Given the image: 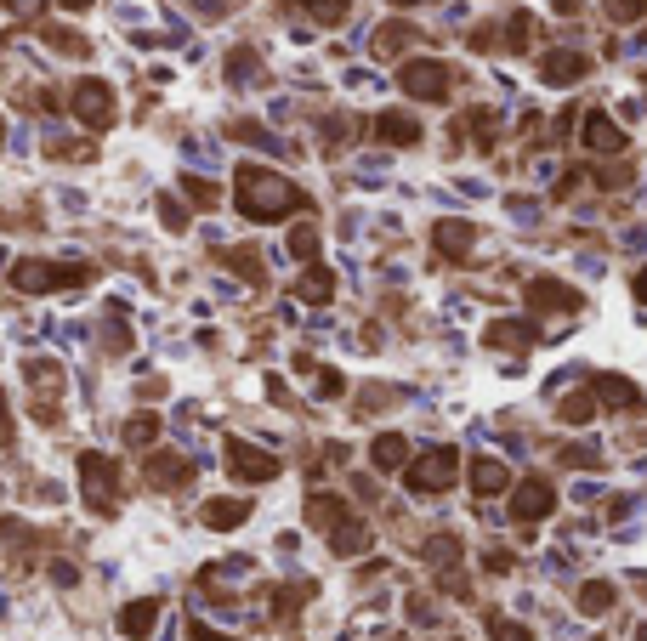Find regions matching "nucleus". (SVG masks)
Listing matches in <instances>:
<instances>
[{
    "label": "nucleus",
    "mask_w": 647,
    "mask_h": 641,
    "mask_svg": "<svg viewBox=\"0 0 647 641\" xmlns=\"http://www.w3.org/2000/svg\"><path fill=\"white\" fill-rule=\"evenodd\" d=\"M233 193H239V210H245L250 222H284V216L307 210V193H301L290 176L267 171V165H239Z\"/></svg>",
    "instance_id": "obj_1"
},
{
    "label": "nucleus",
    "mask_w": 647,
    "mask_h": 641,
    "mask_svg": "<svg viewBox=\"0 0 647 641\" xmlns=\"http://www.w3.org/2000/svg\"><path fill=\"white\" fill-rule=\"evenodd\" d=\"M91 267L86 261H18L12 267V290L23 295H57V290H80V284H91Z\"/></svg>",
    "instance_id": "obj_2"
},
{
    "label": "nucleus",
    "mask_w": 647,
    "mask_h": 641,
    "mask_svg": "<svg viewBox=\"0 0 647 641\" xmlns=\"http://www.w3.org/2000/svg\"><path fill=\"white\" fill-rule=\"evenodd\" d=\"M80 488H86V505L97 517L120 511V466L108 454H80Z\"/></svg>",
    "instance_id": "obj_3"
},
{
    "label": "nucleus",
    "mask_w": 647,
    "mask_h": 641,
    "mask_svg": "<svg viewBox=\"0 0 647 641\" xmlns=\"http://www.w3.org/2000/svg\"><path fill=\"white\" fill-rule=\"evenodd\" d=\"M398 86L415 97V103H443L449 91H455V69L438 63V57H409L398 69Z\"/></svg>",
    "instance_id": "obj_4"
},
{
    "label": "nucleus",
    "mask_w": 647,
    "mask_h": 641,
    "mask_svg": "<svg viewBox=\"0 0 647 641\" xmlns=\"http://www.w3.org/2000/svg\"><path fill=\"white\" fill-rule=\"evenodd\" d=\"M455 477H460V454L455 449H426V454H415V460L403 466L409 494H443Z\"/></svg>",
    "instance_id": "obj_5"
},
{
    "label": "nucleus",
    "mask_w": 647,
    "mask_h": 641,
    "mask_svg": "<svg viewBox=\"0 0 647 641\" xmlns=\"http://www.w3.org/2000/svg\"><path fill=\"white\" fill-rule=\"evenodd\" d=\"M69 114L86 131H108L114 125V86L108 80H80V86L69 91Z\"/></svg>",
    "instance_id": "obj_6"
},
{
    "label": "nucleus",
    "mask_w": 647,
    "mask_h": 641,
    "mask_svg": "<svg viewBox=\"0 0 647 641\" xmlns=\"http://www.w3.org/2000/svg\"><path fill=\"white\" fill-rule=\"evenodd\" d=\"M228 471L239 477V483H273L279 477V460L267 449H256V443H245V437H228Z\"/></svg>",
    "instance_id": "obj_7"
},
{
    "label": "nucleus",
    "mask_w": 647,
    "mask_h": 641,
    "mask_svg": "<svg viewBox=\"0 0 647 641\" xmlns=\"http://www.w3.org/2000/svg\"><path fill=\"white\" fill-rule=\"evenodd\" d=\"M557 511V488L545 483V477H523V483L511 488V517L517 522H545Z\"/></svg>",
    "instance_id": "obj_8"
},
{
    "label": "nucleus",
    "mask_w": 647,
    "mask_h": 641,
    "mask_svg": "<svg viewBox=\"0 0 647 641\" xmlns=\"http://www.w3.org/2000/svg\"><path fill=\"white\" fill-rule=\"evenodd\" d=\"M591 74V57L574 52V46H551V52L540 57V80L545 86H579Z\"/></svg>",
    "instance_id": "obj_9"
},
{
    "label": "nucleus",
    "mask_w": 647,
    "mask_h": 641,
    "mask_svg": "<svg viewBox=\"0 0 647 641\" xmlns=\"http://www.w3.org/2000/svg\"><path fill=\"white\" fill-rule=\"evenodd\" d=\"M528 312H579V290H568L562 278H534L523 290Z\"/></svg>",
    "instance_id": "obj_10"
},
{
    "label": "nucleus",
    "mask_w": 647,
    "mask_h": 641,
    "mask_svg": "<svg viewBox=\"0 0 647 641\" xmlns=\"http://www.w3.org/2000/svg\"><path fill=\"white\" fill-rule=\"evenodd\" d=\"M193 477V460L188 454H171V449H154L148 454V483L154 488H182Z\"/></svg>",
    "instance_id": "obj_11"
},
{
    "label": "nucleus",
    "mask_w": 647,
    "mask_h": 641,
    "mask_svg": "<svg viewBox=\"0 0 647 641\" xmlns=\"http://www.w3.org/2000/svg\"><path fill=\"white\" fill-rule=\"evenodd\" d=\"M585 148H591V154H625L630 142H625V131H619L602 108H591V114H585Z\"/></svg>",
    "instance_id": "obj_12"
},
{
    "label": "nucleus",
    "mask_w": 647,
    "mask_h": 641,
    "mask_svg": "<svg viewBox=\"0 0 647 641\" xmlns=\"http://www.w3.org/2000/svg\"><path fill=\"white\" fill-rule=\"evenodd\" d=\"M432 244H438L449 261H466L477 244V227L472 222H432Z\"/></svg>",
    "instance_id": "obj_13"
},
{
    "label": "nucleus",
    "mask_w": 647,
    "mask_h": 641,
    "mask_svg": "<svg viewBox=\"0 0 647 641\" xmlns=\"http://www.w3.org/2000/svg\"><path fill=\"white\" fill-rule=\"evenodd\" d=\"M159 607H165L159 596H137V602H125V607H120V636L142 641V636L159 624Z\"/></svg>",
    "instance_id": "obj_14"
},
{
    "label": "nucleus",
    "mask_w": 647,
    "mask_h": 641,
    "mask_svg": "<svg viewBox=\"0 0 647 641\" xmlns=\"http://www.w3.org/2000/svg\"><path fill=\"white\" fill-rule=\"evenodd\" d=\"M591 398H596V403H608V409H642V392H636L625 375H596Z\"/></svg>",
    "instance_id": "obj_15"
},
{
    "label": "nucleus",
    "mask_w": 647,
    "mask_h": 641,
    "mask_svg": "<svg viewBox=\"0 0 647 641\" xmlns=\"http://www.w3.org/2000/svg\"><path fill=\"white\" fill-rule=\"evenodd\" d=\"M483 341H489V347H517V352H528V347H534V324H523V318H494L489 330H483Z\"/></svg>",
    "instance_id": "obj_16"
},
{
    "label": "nucleus",
    "mask_w": 647,
    "mask_h": 641,
    "mask_svg": "<svg viewBox=\"0 0 647 641\" xmlns=\"http://www.w3.org/2000/svg\"><path fill=\"white\" fill-rule=\"evenodd\" d=\"M369 466L375 471H403L409 466V443H403L398 432H381L375 443H369Z\"/></svg>",
    "instance_id": "obj_17"
},
{
    "label": "nucleus",
    "mask_w": 647,
    "mask_h": 641,
    "mask_svg": "<svg viewBox=\"0 0 647 641\" xmlns=\"http://www.w3.org/2000/svg\"><path fill=\"white\" fill-rule=\"evenodd\" d=\"M347 517H352V511H347V500H341V494H313V500H307V522H313V528H324V534H335Z\"/></svg>",
    "instance_id": "obj_18"
},
{
    "label": "nucleus",
    "mask_w": 647,
    "mask_h": 641,
    "mask_svg": "<svg viewBox=\"0 0 647 641\" xmlns=\"http://www.w3.org/2000/svg\"><path fill=\"white\" fill-rule=\"evenodd\" d=\"M335 295V273L330 267H307V273L296 278V301H307V307H324Z\"/></svg>",
    "instance_id": "obj_19"
},
{
    "label": "nucleus",
    "mask_w": 647,
    "mask_h": 641,
    "mask_svg": "<svg viewBox=\"0 0 647 641\" xmlns=\"http://www.w3.org/2000/svg\"><path fill=\"white\" fill-rule=\"evenodd\" d=\"M205 528H216V534H228V528H239V522L250 517V500H205Z\"/></svg>",
    "instance_id": "obj_20"
},
{
    "label": "nucleus",
    "mask_w": 647,
    "mask_h": 641,
    "mask_svg": "<svg viewBox=\"0 0 647 641\" xmlns=\"http://www.w3.org/2000/svg\"><path fill=\"white\" fill-rule=\"evenodd\" d=\"M375 137L392 142V148H415V142H420V120H409V114H381V120H375Z\"/></svg>",
    "instance_id": "obj_21"
},
{
    "label": "nucleus",
    "mask_w": 647,
    "mask_h": 641,
    "mask_svg": "<svg viewBox=\"0 0 647 641\" xmlns=\"http://www.w3.org/2000/svg\"><path fill=\"white\" fill-rule=\"evenodd\" d=\"M330 551H335V556H364V551H369V522L347 517V522L330 534Z\"/></svg>",
    "instance_id": "obj_22"
},
{
    "label": "nucleus",
    "mask_w": 647,
    "mask_h": 641,
    "mask_svg": "<svg viewBox=\"0 0 647 641\" xmlns=\"http://www.w3.org/2000/svg\"><path fill=\"white\" fill-rule=\"evenodd\" d=\"M511 471L500 460H472V494H506Z\"/></svg>",
    "instance_id": "obj_23"
},
{
    "label": "nucleus",
    "mask_w": 647,
    "mask_h": 641,
    "mask_svg": "<svg viewBox=\"0 0 647 641\" xmlns=\"http://www.w3.org/2000/svg\"><path fill=\"white\" fill-rule=\"evenodd\" d=\"M415 40H420V29H415V23H386L381 35H375V52H381L386 63H392V57H398L403 46H415Z\"/></svg>",
    "instance_id": "obj_24"
},
{
    "label": "nucleus",
    "mask_w": 647,
    "mask_h": 641,
    "mask_svg": "<svg viewBox=\"0 0 647 641\" xmlns=\"http://www.w3.org/2000/svg\"><path fill=\"white\" fill-rule=\"evenodd\" d=\"M574 607H579V613H591V619H596V613H608V607H613V585H608V579H591V585H579Z\"/></svg>",
    "instance_id": "obj_25"
},
{
    "label": "nucleus",
    "mask_w": 647,
    "mask_h": 641,
    "mask_svg": "<svg viewBox=\"0 0 647 641\" xmlns=\"http://www.w3.org/2000/svg\"><path fill=\"white\" fill-rule=\"evenodd\" d=\"M154 437H159V415L142 409V415L125 420V443H131V449H154Z\"/></svg>",
    "instance_id": "obj_26"
},
{
    "label": "nucleus",
    "mask_w": 647,
    "mask_h": 641,
    "mask_svg": "<svg viewBox=\"0 0 647 641\" xmlns=\"http://www.w3.org/2000/svg\"><path fill=\"white\" fill-rule=\"evenodd\" d=\"M222 261H228L239 278H250V284H267V267H262V256H256V250H222Z\"/></svg>",
    "instance_id": "obj_27"
},
{
    "label": "nucleus",
    "mask_w": 647,
    "mask_h": 641,
    "mask_svg": "<svg viewBox=\"0 0 647 641\" xmlns=\"http://www.w3.org/2000/svg\"><path fill=\"white\" fill-rule=\"evenodd\" d=\"M557 415L568 420V426H585V420L596 415V398H591V392H568V398L557 403Z\"/></svg>",
    "instance_id": "obj_28"
},
{
    "label": "nucleus",
    "mask_w": 647,
    "mask_h": 641,
    "mask_svg": "<svg viewBox=\"0 0 647 641\" xmlns=\"http://www.w3.org/2000/svg\"><path fill=\"white\" fill-rule=\"evenodd\" d=\"M466 131H472V137H477V148L489 154V148H494V131H500V120H494L489 108H477V114H466Z\"/></svg>",
    "instance_id": "obj_29"
},
{
    "label": "nucleus",
    "mask_w": 647,
    "mask_h": 641,
    "mask_svg": "<svg viewBox=\"0 0 647 641\" xmlns=\"http://www.w3.org/2000/svg\"><path fill=\"white\" fill-rule=\"evenodd\" d=\"M296 6L307 12V18H318V23H341L352 0H296Z\"/></svg>",
    "instance_id": "obj_30"
},
{
    "label": "nucleus",
    "mask_w": 647,
    "mask_h": 641,
    "mask_svg": "<svg viewBox=\"0 0 647 641\" xmlns=\"http://www.w3.org/2000/svg\"><path fill=\"white\" fill-rule=\"evenodd\" d=\"M313 596V585H279V596H273V613L279 619H290V613H301V602Z\"/></svg>",
    "instance_id": "obj_31"
},
{
    "label": "nucleus",
    "mask_w": 647,
    "mask_h": 641,
    "mask_svg": "<svg viewBox=\"0 0 647 641\" xmlns=\"http://www.w3.org/2000/svg\"><path fill=\"white\" fill-rule=\"evenodd\" d=\"M182 188L193 193V205H199V210H216V205H222V188H216V182H205V176H182Z\"/></svg>",
    "instance_id": "obj_32"
},
{
    "label": "nucleus",
    "mask_w": 647,
    "mask_h": 641,
    "mask_svg": "<svg viewBox=\"0 0 647 641\" xmlns=\"http://www.w3.org/2000/svg\"><path fill=\"white\" fill-rule=\"evenodd\" d=\"M506 46L511 52H528V46H534V18H528V12H517V18L506 23Z\"/></svg>",
    "instance_id": "obj_33"
},
{
    "label": "nucleus",
    "mask_w": 647,
    "mask_h": 641,
    "mask_svg": "<svg viewBox=\"0 0 647 641\" xmlns=\"http://www.w3.org/2000/svg\"><path fill=\"white\" fill-rule=\"evenodd\" d=\"M46 46H52V52H69V57H86V52H91V46L74 35V29H46Z\"/></svg>",
    "instance_id": "obj_34"
},
{
    "label": "nucleus",
    "mask_w": 647,
    "mask_h": 641,
    "mask_svg": "<svg viewBox=\"0 0 647 641\" xmlns=\"http://www.w3.org/2000/svg\"><path fill=\"white\" fill-rule=\"evenodd\" d=\"M29 381H35L40 392H57V386H63V369H57L52 358H35V364H29Z\"/></svg>",
    "instance_id": "obj_35"
},
{
    "label": "nucleus",
    "mask_w": 647,
    "mask_h": 641,
    "mask_svg": "<svg viewBox=\"0 0 647 641\" xmlns=\"http://www.w3.org/2000/svg\"><path fill=\"white\" fill-rule=\"evenodd\" d=\"M290 256H296V261H313V256H318V233H313L307 222L290 233Z\"/></svg>",
    "instance_id": "obj_36"
},
{
    "label": "nucleus",
    "mask_w": 647,
    "mask_h": 641,
    "mask_svg": "<svg viewBox=\"0 0 647 641\" xmlns=\"http://www.w3.org/2000/svg\"><path fill=\"white\" fill-rule=\"evenodd\" d=\"M608 18H613V23H636V18H647V0H608Z\"/></svg>",
    "instance_id": "obj_37"
},
{
    "label": "nucleus",
    "mask_w": 647,
    "mask_h": 641,
    "mask_svg": "<svg viewBox=\"0 0 647 641\" xmlns=\"http://www.w3.org/2000/svg\"><path fill=\"white\" fill-rule=\"evenodd\" d=\"M489 636H494V641H534L517 619H489Z\"/></svg>",
    "instance_id": "obj_38"
},
{
    "label": "nucleus",
    "mask_w": 647,
    "mask_h": 641,
    "mask_svg": "<svg viewBox=\"0 0 647 641\" xmlns=\"http://www.w3.org/2000/svg\"><path fill=\"white\" fill-rule=\"evenodd\" d=\"M159 222L171 227V233H182V227H188V210L176 205V199H159Z\"/></svg>",
    "instance_id": "obj_39"
},
{
    "label": "nucleus",
    "mask_w": 647,
    "mask_h": 641,
    "mask_svg": "<svg viewBox=\"0 0 647 641\" xmlns=\"http://www.w3.org/2000/svg\"><path fill=\"white\" fill-rule=\"evenodd\" d=\"M103 341H108V352H131V330H125L120 318H108V335H103Z\"/></svg>",
    "instance_id": "obj_40"
},
{
    "label": "nucleus",
    "mask_w": 647,
    "mask_h": 641,
    "mask_svg": "<svg viewBox=\"0 0 647 641\" xmlns=\"http://www.w3.org/2000/svg\"><path fill=\"white\" fill-rule=\"evenodd\" d=\"M562 466H579V471H596L602 460H596V449H562Z\"/></svg>",
    "instance_id": "obj_41"
},
{
    "label": "nucleus",
    "mask_w": 647,
    "mask_h": 641,
    "mask_svg": "<svg viewBox=\"0 0 647 641\" xmlns=\"http://www.w3.org/2000/svg\"><path fill=\"white\" fill-rule=\"evenodd\" d=\"M6 12H18V18H40L46 12V0H0Z\"/></svg>",
    "instance_id": "obj_42"
},
{
    "label": "nucleus",
    "mask_w": 647,
    "mask_h": 641,
    "mask_svg": "<svg viewBox=\"0 0 647 641\" xmlns=\"http://www.w3.org/2000/svg\"><path fill=\"white\" fill-rule=\"evenodd\" d=\"M341 386H347V381H341V375H335V369H324V375H318V392H324V398H335V392H341Z\"/></svg>",
    "instance_id": "obj_43"
},
{
    "label": "nucleus",
    "mask_w": 647,
    "mask_h": 641,
    "mask_svg": "<svg viewBox=\"0 0 647 641\" xmlns=\"http://www.w3.org/2000/svg\"><path fill=\"white\" fill-rule=\"evenodd\" d=\"M193 6H199V12H205V18H222V12H228L233 0H193Z\"/></svg>",
    "instance_id": "obj_44"
},
{
    "label": "nucleus",
    "mask_w": 647,
    "mask_h": 641,
    "mask_svg": "<svg viewBox=\"0 0 647 641\" xmlns=\"http://www.w3.org/2000/svg\"><path fill=\"white\" fill-rule=\"evenodd\" d=\"M12 443V409H6V398H0V449Z\"/></svg>",
    "instance_id": "obj_45"
},
{
    "label": "nucleus",
    "mask_w": 647,
    "mask_h": 641,
    "mask_svg": "<svg viewBox=\"0 0 647 641\" xmlns=\"http://www.w3.org/2000/svg\"><path fill=\"white\" fill-rule=\"evenodd\" d=\"M188 636H193V641H233V636H222V630H210V624H193Z\"/></svg>",
    "instance_id": "obj_46"
},
{
    "label": "nucleus",
    "mask_w": 647,
    "mask_h": 641,
    "mask_svg": "<svg viewBox=\"0 0 647 641\" xmlns=\"http://www.w3.org/2000/svg\"><path fill=\"white\" fill-rule=\"evenodd\" d=\"M483 562H489V573H506L511 568V551H489Z\"/></svg>",
    "instance_id": "obj_47"
},
{
    "label": "nucleus",
    "mask_w": 647,
    "mask_h": 641,
    "mask_svg": "<svg viewBox=\"0 0 647 641\" xmlns=\"http://www.w3.org/2000/svg\"><path fill=\"white\" fill-rule=\"evenodd\" d=\"M630 290H636V301H642V307H647V267H642V273H636V278H630Z\"/></svg>",
    "instance_id": "obj_48"
},
{
    "label": "nucleus",
    "mask_w": 647,
    "mask_h": 641,
    "mask_svg": "<svg viewBox=\"0 0 647 641\" xmlns=\"http://www.w3.org/2000/svg\"><path fill=\"white\" fill-rule=\"evenodd\" d=\"M551 6H557V12H568V18L579 12V0H551Z\"/></svg>",
    "instance_id": "obj_49"
},
{
    "label": "nucleus",
    "mask_w": 647,
    "mask_h": 641,
    "mask_svg": "<svg viewBox=\"0 0 647 641\" xmlns=\"http://www.w3.org/2000/svg\"><path fill=\"white\" fill-rule=\"evenodd\" d=\"M63 6H69V12H86V6H91V0H63Z\"/></svg>",
    "instance_id": "obj_50"
},
{
    "label": "nucleus",
    "mask_w": 647,
    "mask_h": 641,
    "mask_svg": "<svg viewBox=\"0 0 647 641\" xmlns=\"http://www.w3.org/2000/svg\"><path fill=\"white\" fill-rule=\"evenodd\" d=\"M392 6H415V0H392Z\"/></svg>",
    "instance_id": "obj_51"
},
{
    "label": "nucleus",
    "mask_w": 647,
    "mask_h": 641,
    "mask_svg": "<svg viewBox=\"0 0 647 641\" xmlns=\"http://www.w3.org/2000/svg\"><path fill=\"white\" fill-rule=\"evenodd\" d=\"M0 142H6V120H0Z\"/></svg>",
    "instance_id": "obj_52"
}]
</instances>
